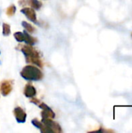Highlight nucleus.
<instances>
[{"instance_id":"obj_1","label":"nucleus","mask_w":132,"mask_h":133,"mask_svg":"<svg viewBox=\"0 0 132 133\" xmlns=\"http://www.w3.org/2000/svg\"><path fill=\"white\" fill-rule=\"evenodd\" d=\"M16 49L22 51L25 56L26 62L27 63L36 65L40 68L43 67V62L40 52L33 46L30 44H19Z\"/></svg>"},{"instance_id":"obj_2","label":"nucleus","mask_w":132,"mask_h":133,"mask_svg":"<svg viewBox=\"0 0 132 133\" xmlns=\"http://www.w3.org/2000/svg\"><path fill=\"white\" fill-rule=\"evenodd\" d=\"M20 76L29 81H40L43 79L44 74L42 71L34 65H26L20 72Z\"/></svg>"},{"instance_id":"obj_11","label":"nucleus","mask_w":132,"mask_h":133,"mask_svg":"<svg viewBox=\"0 0 132 133\" xmlns=\"http://www.w3.org/2000/svg\"><path fill=\"white\" fill-rule=\"evenodd\" d=\"M31 123H32V125H33L36 128L39 129L40 130L41 132L48 133V131H47V129H46V127H45V125H44V123H43L42 122L39 121L38 119H37V118L33 119V120L31 121Z\"/></svg>"},{"instance_id":"obj_10","label":"nucleus","mask_w":132,"mask_h":133,"mask_svg":"<svg viewBox=\"0 0 132 133\" xmlns=\"http://www.w3.org/2000/svg\"><path fill=\"white\" fill-rule=\"evenodd\" d=\"M24 3L22 5H29L34 9H40L42 6V2L38 0H23Z\"/></svg>"},{"instance_id":"obj_4","label":"nucleus","mask_w":132,"mask_h":133,"mask_svg":"<svg viewBox=\"0 0 132 133\" xmlns=\"http://www.w3.org/2000/svg\"><path fill=\"white\" fill-rule=\"evenodd\" d=\"M13 81L12 79H5L0 83V92L2 96H8L12 90Z\"/></svg>"},{"instance_id":"obj_5","label":"nucleus","mask_w":132,"mask_h":133,"mask_svg":"<svg viewBox=\"0 0 132 133\" xmlns=\"http://www.w3.org/2000/svg\"><path fill=\"white\" fill-rule=\"evenodd\" d=\"M37 106L42 109V111L40 113L42 118H54L55 117L54 112L44 103L40 102Z\"/></svg>"},{"instance_id":"obj_16","label":"nucleus","mask_w":132,"mask_h":133,"mask_svg":"<svg viewBox=\"0 0 132 133\" xmlns=\"http://www.w3.org/2000/svg\"><path fill=\"white\" fill-rule=\"evenodd\" d=\"M0 54H1V51H0ZM0 63H1V62H0Z\"/></svg>"},{"instance_id":"obj_3","label":"nucleus","mask_w":132,"mask_h":133,"mask_svg":"<svg viewBox=\"0 0 132 133\" xmlns=\"http://www.w3.org/2000/svg\"><path fill=\"white\" fill-rule=\"evenodd\" d=\"M44 125H45L46 129H47L48 132L52 133H61L62 132V129L60 126V125L54 121L52 120V118H42L41 121Z\"/></svg>"},{"instance_id":"obj_6","label":"nucleus","mask_w":132,"mask_h":133,"mask_svg":"<svg viewBox=\"0 0 132 133\" xmlns=\"http://www.w3.org/2000/svg\"><path fill=\"white\" fill-rule=\"evenodd\" d=\"M13 115L18 123H24L26 119V113L20 107H16L13 110Z\"/></svg>"},{"instance_id":"obj_12","label":"nucleus","mask_w":132,"mask_h":133,"mask_svg":"<svg viewBox=\"0 0 132 133\" xmlns=\"http://www.w3.org/2000/svg\"><path fill=\"white\" fill-rule=\"evenodd\" d=\"M22 26L24 27L25 30H26V31L29 32V33H32V34H33V33H34V32L36 31L35 27L33 26L30 23H27V22H26V21L22 22Z\"/></svg>"},{"instance_id":"obj_17","label":"nucleus","mask_w":132,"mask_h":133,"mask_svg":"<svg viewBox=\"0 0 132 133\" xmlns=\"http://www.w3.org/2000/svg\"><path fill=\"white\" fill-rule=\"evenodd\" d=\"M131 35H132V34H131Z\"/></svg>"},{"instance_id":"obj_7","label":"nucleus","mask_w":132,"mask_h":133,"mask_svg":"<svg viewBox=\"0 0 132 133\" xmlns=\"http://www.w3.org/2000/svg\"><path fill=\"white\" fill-rule=\"evenodd\" d=\"M21 12L23 13L27 17L28 19H30L34 23H37V15L33 8H23L21 9Z\"/></svg>"},{"instance_id":"obj_13","label":"nucleus","mask_w":132,"mask_h":133,"mask_svg":"<svg viewBox=\"0 0 132 133\" xmlns=\"http://www.w3.org/2000/svg\"><path fill=\"white\" fill-rule=\"evenodd\" d=\"M11 33L10 26L8 23H3L2 24V34L4 36H9Z\"/></svg>"},{"instance_id":"obj_14","label":"nucleus","mask_w":132,"mask_h":133,"mask_svg":"<svg viewBox=\"0 0 132 133\" xmlns=\"http://www.w3.org/2000/svg\"><path fill=\"white\" fill-rule=\"evenodd\" d=\"M16 8L14 5H9L7 9H6V14L9 16H12L15 14L16 12Z\"/></svg>"},{"instance_id":"obj_9","label":"nucleus","mask_w":132,"mask_h":133,"mask_svg":"<svg viewBox=\"0 0 132 133\" xmlns=\"http://www.w3.org/2000/svg\"><path fill=\"white\" fill-rule=\"evenodd\" d=\"M23 35H24V39L23 41L26 44H30V45H34L37 42V39L36 37H32L31 35H30L26 30L23 31Z\"/></svg>"},{"instance_id":"obj_8","label":"nucleus","mask_w":132,"mask_h":133,"mask_svg":"<svg viewBox=\"0 0 132 133\" xmlns=\"http://www.w3.org/2000/svg\"><path fill=\"white\" fill-rule=\"evenodd\" d=\"M23 94L26 97H33L36 96L37 94V91L35 87L30 84V83H27L25 87H24V90H23Z\"/></svg>"},{"instance_id":"obj_15","label":"nucleus","mask_w":132,"mask_h":133,"mask_svg":"<svg viewBox=\"0 0 132 133\" xmlns=\"http://www.w3.org/2000/svg\"><path fill=\"white\" fill-rule=\"evenodd\" d=\"M14 37L18 42H23L24 39L23 32H16L14 34Z\"/></svg>"}]
</instances>
